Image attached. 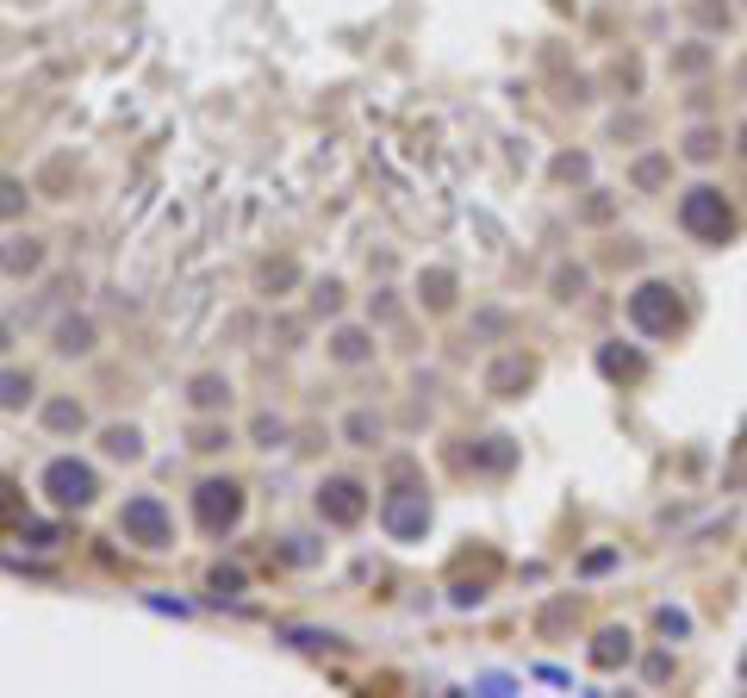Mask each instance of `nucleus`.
<instances>
[{
  "instance_id": "f257e3e1",
  "label": "nucleus",
  "mask_w": 747,
  "mask_h": 698,
  "mask_svg": "<svg viewBox=\"0 0 747 698\" xmlns=\"http://www.w3.org/2000/svg\"><path fill=\"white\" fill-rule=\"evenodd\" d=\"M679 232L698 237V244H728L735 237V206L723 200V188H710V181L686 188L679 194Z\"/></svg>"
},
{
  "instance_id": "f03ea898",
  "label": "nucleus",
  "mask_w": 747,
  "mask_h": 698,
  "mask_svg": "<svg viewBox=\"0 0 747 698\" xmlns=\"http://www.w3.org/2000/svg\"><path fill=\"white\" fill-rule=\"evenodd\" d=\"M630 325L642 337H672V330L686 325V306H679V288L672 281H642L630 293Z\"/></svg>"
},
{
  "instance_id": "7ed1b4c3",
  "label": "nucleus",
  "mask_w": 747,
  "mask_h": 698,
  "mask_svg": "<svg viewBox=\"0 0 747 698\" xmlns=\"http://www.w3.org/2000/svg\"><path fill=\"white\" fill-rule=\"evenodd\" d=\"M38 486H44V499L57 505V511H88L94 493H100V474L88 462H76V455H57V462L38 474Z\"/></svg>"
},
{
  "instance_id": "20e7f679",
  "label": "nucleus",
  "mask_w": 747,
  "mask_h": 698,
  "mask_svg": "<svg viewBox=\"0 0 747 698\" xmlns=\"http://www.w3.org/2000/svg\"><path fill=\"white\" fill-rule=\"evenodd\" d=\"M118 537L137 549H169L174 543V518L169 505L156 499V493H132L125 499V511H118Z\"/></svg>"
},
{
  "instance_id": "39448f33",
  "label": "nucleus",
  "mask_w": 747,
  "mask_h": 698,
  "mask_svg": "<svg viewBox=\"0 0 747 698\" xmlns=\"http://www.w3.org/2000/svg\"><path fill=\"white\" fill-rule=\"evenodd\" d=\"M193 518L206 537H230L244 524V486L237 481H200L193 486Z\"/></svg>"
},
{
  "instance_id": "423d86ee",
  "label": "nucleus",
  "mask_w": 747,
  "mask_h": 698,
  "mask_svg": "<svg viewBox=\"0 0 747 698\" xmlns=\"http://www.w3.org/2000/svg\"><path fill=\"white\" fill-rule=\"evenodd\" d=\"M318 518L337 524V530H349V524L367 518V486L349 481V474H330L325 486H318Z\"/></svg>"
},
{
  "instance_id": "0eeeda50",
  "label": "nucleus",
  "mask_w": 747,
  "mask_h": 698,
  "mask_svg": "<svg viewBox=\"0 0 747 698\" xmlns=\"http://www.w3.org/2000/svg\"><path fill=\"white\" fill-rule=\"evenodd\" d=\"M386 537H399V543H411V537H423L430 530V505H423V493H386Z\"/></svg>"
},
{
  "instance_id": "6e6552de",
  "label": "nucleus",
  "mask_w": 747,
  "mask_h": 698,
  "mask_svg": "<svg viewBox=\"0 0 747 698\" xmlns=\"http://www.w3.org/2000/svg\"><path fill=\"white\" fill-rule=\"evenodd\" d=\"M536 381V356H523V349H511V356H498L493 369H486V393H498V399H511V393H523Z\"/></svg>"
},
{
  "instance_id": "1a4fd4ad",
  "label": "nucleus",
  "mask_w": 747,
  "mask_h": 698,
  "mask_svg": "<svg viewBox=\"0 0 747 698\" xmlns=\"http://www.w3.org/2000/svg\"><path fill=\"white\" fill-rule=\"evenodd\" d=\"M330 356H337L343 369H362L367 356H374V337H367L362 325H343V330H337V337H330Z\"/></svg>"
},
{
  "instance_id": "9d476101",
  "label": "nucleus",
  "mask_w": 747,
  "mask_h": 698,
  "mask_svg": "<svg viewBox=\"0 0 747 698\" xmlns=\"http://www.w3.org/2000/svg\"><path fill=\"white\" fill-rule=\"evenodd\" d=\"M188 399H193V412H218V406H230V381L225 374H193Z\"/></svg>"
},
{
  "instance_id": "9b49d317",
  "label": "nucleus",
  "mask_w": 747,
  "mask_h": 698,
  "mask_svg": "<svg viewBox=\"0 0 747 698\" xmlns=\"http://www.w3.org/2000/svg\"><path fill=\"white\" fill-rule=\"evenodd\" d=\"M100 449H106L113 462H137V455H144V430H137V425H113V430H100Z\"/></svg>"
},
{
  "instance_id": "f8f14e48",
  "label": "nucleus",
  "mask_w": 747,
  "mask_h": 698,
  "mask_svg": "<svg viewBox=\"0 0 747 698\" xmlns=\"http://www.w3.org/2000/svg\"><path fill=\"white\" fill-rule=\"evenodd\" d=\"M418 293H423V306H430V312H449V306H455V274H449V269L418 274Z\"/></svg>"
},
{
  "instance_id": "ddd939ff",
  "label": "nucleus",
  "mask_w": 747,
  "mask_h": 698,
  "mask_svg": "<svg viewBox=\"0 0 747 698\" xmlns=\"http://www.w3.org/2000/svg\"><path fill=\"white\" fill-rule=\"evenodd\" d=\"M94 349V318H63L57 325V356H88Z\"/></svg>"
},
{
  "instance_id": "4468645a",
  "label": "nucleus",
  "mask_w": 747,
  "mask_h": 698,
  "mask_svg": "<svg viewBox=\"0 0 747 698\" xmlns=\"http://www.w3.org/2000/svg\"><path fill=\"white\" fill-rule=\"evenodd\" d=\"M381 412H349V418H343V437H349V443H355V449H374V443H381Z\"/></svg>"
},
{
  "instance_id": "2eb2a0df",
  "label": "nucleus",
  "mask_w": 747,
  "mask_h": 698,
  "mask_svg": "<svg viewBox=\"0 0 747 698\" xmlns=\"http://www.w3.org/2000/svg\"><path fill=\"white\" fill-rule=\"evenodd\" d=\"M598 369L611 374V381H635V374H642V356H635V349L604 344V356H598Z\"/></svg>"
},
{
  "instance_id": "dca6fc26",
  "label": "nucleus",
  "mask_w": 747,
  "mask_h": 698,
  "mask_svg": "<svg viewBox=\"0 0 747 698\" xmlns=\"http://www.w3.org/2000/svg\"><path fill=\"white\" fill-rule=\"evenodd\" d=\"M592 661H598V667H616V661H630V630H598Z\"/></svg>"
},
{
  "instance_id": "f3484780",
  "label": "nucleus",
  "mask_w": 747,
  "mask_h": 698,
  "mask_svg": "<svg viewBox=\"0 0 747 698\" xmlns=\"http://www.w3.org/2000/svg\"><path fill=\"white\" fill-rule=\"evenodd\" d=\"M667 69H672V76H704V69H710V44H679V50L667 57Z\"/></svg>"
},
{
  "instance_id": "a211bd4d",
  "label": "nucleus",
  "mask_w": 747,
  "mask_h": 698,
  "mask_svg": "<svg viewBox=\"0 0 747 698\" xmlns=\"http://www.w3.org/2000/svg\"><path fill=\"white\" fill-rule=\"evenodd\" d=\"M44 262V244L38 237H13V250H7V274H32Z\"/></svg>"
},
{
  "instance_id": "6ab92c4d",
  "label": "nucleus",
  "mask_w": 747,
  "mask_h": 698,
  "mask_svg": "<svg viewBox=\"0 0 747 698\" xmlns=\"http://www.w3.org/2000/svg\"><path fill=\"white\" fill-rule=\"evenodd\" d=\"M716 150H723V132H710V125H691V132H686V156H691V162H716Z\"/></svg>"
},
{
  "instance_id": "aec40b11",
  "label": "nucleus",
  "mask_w": 747,
  "mask_h": 698,
  "mask_svg": "<svg viewBox=\"0 0 747 698\" xmlns=\"http://www.w3.org/2000/svg\"><path fill=\"white\" fill-rule=\"evenodd\" d=\"M44 425L50 430H88V412H81L76 399H50V406H44Z\"/></svg>"
},
{
  "instance_id": "412c9836",
  "label": "nucleus",
  "mask_w": 747,
  "mask_h": 698,
  "mask_svg": "<svg viewBox=\"0 0 747 698\" xmlns=\"http://www.w3.org/2000/svg\"><path fill=\"white\" fill-rule=\"evenodd\" d=\"M691 13H698V25H710V32H716V25L728 32V20H735V13H728V0H691Z\"/></svg>"
},
{
  "instance_id": "4be33fe9",
  "label": "nucleus",
  "mask_w": 747,
  "mask_h": 698,
  "mask_svg": "<svg viewBox=\"0 0 747 698\" xmlns=\"http://www.w3.org/2000/svg\"><path fill=\"white\" fill-rule=\"evenodd\" d=\"M249 437H256V443H262V449H274V443H281V437H287V425H281L274 412H262V418L249 425Z\"/></svg>"
},
{
  "instance_id": "5701e85b",
  "label": "nucleus",
  "mask_w": 747,
  "mask_h": 698,
  "mask_svg": "<svg viewBox=\"0 0 747 698\" xmlns=\"http://www.w3.org/2000/svg\"><path fill=\"white\" fill-rule=\"evenodd\" d=\"M225 443H230L225 425H200V430H193V449H200V455H218Z\"/></svg>"
},
{
  "instance_id": "b1692460",
  "label": "nucleus",
  "mask_w": 747,
  "mask_h": 698,
  "mask_svg": "<svg viewBox=\"0 0 747 698\" xmlns=\"http://www.w3.org/2000/svg\"><path fill=\"white\" fill-rule=\"evenodd\" d=\"M667 181V156H642L635 162V188H660Z\"/></svg>"
},
{
  "instance_id": "393cba45",
  "label": "nucleus",
  "mask_w": 747,
  "mask_h": 698,
  "mask_svg": "<svg viewBox=\"0 0 747 698\" xmlns=\"http://www.w3.org/2000/svg\"><path fill=\"white\" fill-rule=\"evenodd\" d=\"M212 593H218V599H237V593H244V567H212Z\"/></svg>"
},
{
  "instance_id": "a878e982",
  "label": "nucleus",
  "mask_w": 747,
  "mask_h": 698,
  "mask_svg": "<svg viewBox=\"0 0 747 698\" xmlns=\"http://www.w3.org/2000/svg\"><path fill=\"white\" fill-rule=\"evenodd\" d=\"M586 293V269H555V300H579Z\"/></svg>"
},
{
  "instance_id": "bb28decb",
  "label": "nucleus",
  "mask_w": 747,
  "mask_h": 698,
  "mask_svg": "<svg viewBox=\"0 0 747 698\" xmlns=\"http://www.w3.org/2000/svg\"><path fill=\"white\" fill-rule=\"evenodd\" d=\"M25 399H32V374H20V369H7V406L20 412Z\"/></svg>"
},
{
  "instance_id": "cd10ccee",
  "label": "nucleus",
  "mask_w": 747,
  "mask_h": 698,
  "mask_svg": "<svg viewBox=\"0 0 747 698\" xmlns=\"http://www.w3.org/2000/svg\"><path fill=\"white\" fill-rule=\"evenodd\" d=\"M312 306H318V312H337V306H343V281H325V288L312 293Z\"/></svg>"
},
{
  "instance_id": "c85d7f7f",
  "label": "nucleus",
  "mask_w": 747,
  "mask_h": 698,
  "mask_svg": "<svg viewBox=\"0 0 747 698\" xmlns=\"http://www.w3.org/2000/svg\"><path fill=\"white\" fill-rule=\"evenodd\" d=\"M660 630H667V637H686V630H691V618H686V611H672V605H667V611H660Z\"/></svg>"
},
{
  "instance_id": "c756f323",
  "label": "nucleus",
  "mask_w": 747,
  "mask_h": 698,
  "mask_svg": "<svg viewBox=\"0 0 747 698\" xmlns=\"http://www.w3.org/2000/svg\"><path fill=\"white\" fill-rule=\"evenodd\" d=\"M25 537H32V549H50L57 543V524H25Z\"/></svg>"
},
{
  "instance_id": "7c9ffc66",
  "label": "nucleus",
  "mask_w": 747,
  "mask_h": 698,
  "mask_svg": "<svg viewBox=\"0 0 747 698\" xmlns=\"http://www.w3.org/2000/svg\"><path fill=\"white\" fill-rule=\"evenodd\" d=\"M555 169H561V181H579V174H586V156H561Z\"/></svg>"
},
{
  "instance_id": "2f4dec72",
  "label": "nucleus",
  "mask_w": 747,
  "mask_h": 698,
  "mask_svg": "<svg viewBox=\"0 0 747 698\" xmlns=\"http://www.w3.org/2000/svg\"><path fill=\"white\" fill-rule=\"evenodd\" d=\"M735 81H742V88H747V63H742V76H735Z\"/></svg>"
},
{
  "instance_id": "473e14b6",
  "label": "nucleus",
  "mask_w": 747,
  "mask_h": 698,
  "mask_svg": "<svg viewBox=\"0 0 747 698\" xmlns=\"http://www.w3.org/2000/svg\"><path fill=\"white\" fill-rule=\"evenodd\" d=\"M742 144H747V125H742Z\"/></svg>"
},
{
  "instance_id": "72a5a7b5",
  "label": "nucleus",
  "mask_w": 747,
  "mask_h": 698,
  "mask_svg": "<svg viewBox=\"0 0 747 698\" xmlns=\"http://www.w3.org/2000/svg\"><path fill=\"white\" fill-rule=\"evenodd\" d=\"M742 674H747V661H742Z\"/></svg>"
},
{
  "instance_id": "f704fd0d",
  "label": "nucleus",
  "mask_w": 747,
  "mask_h": 698,
  "mask_svg": "<svg viewBox=\"0 0 747 698\" xmlns=\"http://www.w3.org/2000/svg\"><path fill=\"white\" fill-rule=\"evenodd\" d=\"M742 7H747V0H742Z\"/></svg>"
}]
</instances>
